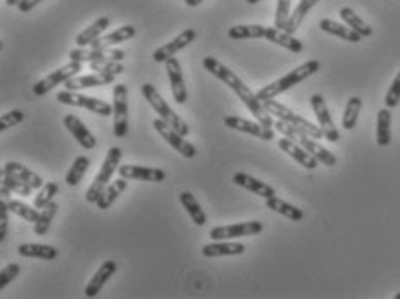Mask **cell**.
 I'll return each mask as SVG.
<instances>
[{"instance_id":"1","label":"cell","mask_w":400,"mask_h":299,"mask_svg":"<svg viewBox=\"0 0 400 299\" xmlns=\"http://www.w3.org/2000/svg\"><path fill=\"white\" fill-rule=\"evenodd\" d=\"M319 69H321V62L315 61V59H310V61L303 62L302 66H298V68H295L293 71H289L288 75H285L282 78L276 80V82L271 83V85H267V87L260 88V91L256 92V97H258L260 101L276 99L278 95H281L282 92L289 91V88H293L295 85L302 83L303 80H307V78H310L312 75H315Z\"/></svg>"},{"instance_id":"2","label":"cell","mask_w":400,"mask_h":299,"mask_svg":"<svg viewBox=\"0 0 400 299\" xmlns=\"http://www.w3.org/2000/svg\"><path fill=\"white\" fill-rule=\"evenodd\" d=\"M274 126H276V130L281 132L282 137H288V139H291V141L302 144L303 147L310 152V154L314 156V158L318 159L319 163H322L324 166H329V168H331V166L336 165V156L333 154L331 151H328L324 145L319 144L315 139H312L309 134H305L303 130H300V128H296V126L289 125V123L282 121V119L274 121Z\"/></svg>"},{"instance_id":"3","label":"cell","mask_w":400,"mask_h":299,"mask_svg":"<svg viewBox=\"0 0 400 299\" xmlns=\"http://www.w3.org/2000/svg\"><path fill=\"white\" fill-rule=\"evenodd\" d=\"M141 92H142V95H144L146 101L149 102V106L158 112V116L163 119V121H166L170 126H173L177 132H181L182 135L188 137L189 135L188 123H186L181 116L177 115V112L173 111L168 104H166V101L162 97V95H159V92L156 91L155 85H151V83H144V85L141 87Z\"/></svg>"},{"instance_id":"4","label":"cell","mask_w":400,"mask_h":299,"mask_svg":"<svg viewBox=\"0 0 400 299\" xmlns=\"http://www.w3.org/2000/svg\"><path fill=\"white\" fill-rule=\"evenodd\" d=\"M120 161H122V149L120 147L109 149L108 154H106L104 163H102L101 169H99V174L96 175L91 187L87 189V192H85L87 202H94V204L98 202L99 195H101L102 191L108 187V184L111 182L115 171L120 168Z\"/></svg>"},{"instance_id":"5","label":"cell","mask_w":400,"mask_h":299,"mask_svg":"<svg viewBox=\"0 0 400 299\" xmlns=\"http://www.w3.org/2000/svg\"><path fill=\"white\" fill-rule=\"evenodd\" d=\"M262 102H263V108L271 112L272 116H276L278 119H282V121L289 123V125L296 126V128L303 130L305 134H309L312 139H315V141H321V139L324 137L321 126H315L314 123H310L309 119H305L303 116L293 112L291 109L286 108V106L281 104V102L274 101V99H267V101H262Z\"/></svg>"},{"instance_id":"6","label":"cell","mask_w":400,"mask_h":299,"mask_svg":"<svg viewBox=\"0 0 400 299\" xmlns=\"http://www.w3.org/2000/svg\"><path fill=\"white\" fill-rule=\"evenodd\" d=\"M113 134L120 139L129 134V88L123 83L113 88Z\"/></svg>"},{"instance_id":"7","label":"cell","mask_w":400,"mask_h":299,"mask_svg":"<svg viewBox=\"0 0 400 299\" xmlns=\"http://www.w3.org/2000/svg\"><path fill=\"white\" fill-rule=\"evenodd\" d=\"M80 71H82V62L69 61L68 64L61 66L59 69H56V71L49 73L47 76H43L42 80H38V82L33 85V95H35V97H42V95L51 92L54 87H58L61 83H66L69 78L78 75Z\"/></svg>"},{"instance_id":"8","label":"cell","mask_w":400,"mask_h":299,"mask_svg":"<svg viewBox=\"0 0 400 299\" xmlns=\"http://www.w3.org/2000/svg\"><path fill=\"white\" fill-rule=\"evenodd\" d=\"M56 99H58V102H61V104H66V106H76V108H83V109H89L91 112H96V115L99 116H113V106L108 104V102L101 101V99H96V97H89V95H83V94H78V92L75 91H63L59 92L58 95H56Z\"/></svg>"},{"instance_id":"9","label":"cell","mask_w":400,"mask_h":299,"mask_svg":"<svg viewBox=\"0 0 400 299\" xmlns=\"http://www.w3.org/2000/svg\"><path fill=\"white\" fill-rule=\"evenodd\" d=\"M155 130L162 135L163 141H166V144L172 145L177 152L181 156H184L186 159H192L198 154V149L191 144V142L186 141V135H182L181 132H177L173 126H170L168 123L163 121L162 118H156L153 121Z\"/></svg>"},{"instance_id":"10","label":"cell","mask_w":400,"mask_h":299,"mask_svg":"<svg viewBox=\"0 0 400 299\" xmlns=\"http://www.w3.org/2000/svg\"><path fill=\"white\" fill-rule=\"evenodd\" d=\"M263 230V225L260 222H245V224L224 225V227H215L210 230V237L213 241H229V239L249 237L256 235Z\"/></svg>"},{"instance_id":"11","label":"cell","mask_w":400,"mask_h":299,"mask_svg":"<svg viewBox=\"0 0 400 299\" xmlns=\"http://www.w3.org/2000/svg\"><path fill=\"white\" fill-rule=\"evenodd\" d=\"M125 59V52L120 49L109 47H89V49H73L69 52V61L76 62H94V61H118Z\"/></svg>"},{"instance_id":"12","label":"cell","mask_w":400,"mask_h":299,"mask_svg":"<svg viewBox=\"0 0 400 299\" xmlns=\"http://www.w3.org/2000/svg\"><path fill=\"white\" fill-rule=\"evenodd\" d=\"M203 66H205L206 71H210L213 76H216V78H219L220 82H224L225 85H227V87L231 88V91L234 92L236 95H238L239 92H243L246 87H248V85H246V83L243 82V80L239 78V76L236 75L234 71H231V69H229L227 66L222 64V62H220L219 59L212 58V56H208V58L203 59Z\"/></svg>"},{"instance_id":"13","label":"cell","mask_w":400,"mask_h":299,"mask_svg":"<svg viewBox=\"0 0 400 299\" xmlns=\"http://www.w3.org/2000/svg\"><path fill=\"white\" fill-rule=\"evenodd\" d=\"M310 104H312V109H314L315 118H318V121H319V126L322 128L324 139H328L329 142H338L340 132L335 126V121H333L331 112H329L324 97H322L321 94H314L312 97H310Z\"/></svg>"},{"instance_id":"14","label":"cell","mask_w":400,"mask_h":299,"mask_svg":"<svg viewBox=\"0 0 400 299\" xmlns=\"http://www.w3.org/2000/svg\"><path fill=\"white\" fill-rule=\"evenodd\" d=\"M224 123H225V126H229V128H232V130L253 135V137L260 139V141L269 142V141H274V137H276L272 128H267V126H263L262 123L249 121V119L239 118V116H225Z\"/></svg>"},{"instance_id":"15","label":"cell","mask_w":400,"mask_h":299,"mask_svg":"<svg viewBox=\"0 0 400 299\" xmlns=\"http://www.w3.org/2000/svg\"><path fill=\"white\" fill-rule=\"evenodd\" d=\"M166 75H168L170 88H172L173 99H175L177 104H186L188 102V88H186L184 75H182V66L179 62V59L170 58L165 62Z\"/></svg>"},{"instance_id":"16","label":"cell","mask_w":400,"mask_h":299,"mask_svg":"<svg viewBox=\"0 0 400 299\" xmlns=\"http://www.w3.org/2000/svg\"><path fill=\"white\" fill-rule=\"evenodd\" d=\"M120 177L126 178V180H141V182H153V184H159L165 182L166 174L159 168H148V166L139 165H122L118 168Z\"/></svg>"},{"instance_id":"17","label":"cell","mask_w":400,"mask_h":299,"mask_svg":"<svg viewBox=\"0 0 400 299\" xmlns=\"http://www.w3.org/2000/svg\"><path fill=\"white\" fill-rule=\"evenodd\" d=\"M195 38H196V29H192V28L184 29V32H182L181 35H177L175 38L172 40V42L165 44L163 47L156 49V51L153 52V61H155V62H166L170 58H173V56H175L177 52H181L182 49L188 47V45L191 44V42Z\"/></svg>"},{"instance_id":"18","label":"cell","mask_w":400,"mask_h":299,"mask_svg":"<svg viewBox=\"0 0 400 299\" xmlns=\"http://www.w3.org/2000/svg\"><path fill=\"white\" fill-rule=\"evenodd\" d=\"M278 145L281 151H285L289 158H293L296 163H300L303 168L315 169L319 166L318 159L310 154V152L307 151L302 144H298V142L291 141V139H288V137H282L278 141Z\"/></svg>"},{"instance_id":"19","label":"cell","mask_w":400,"mask_h":299,"mask_svg":"<svg viewBox=\"0 0 400 299\" xmlns=\"http://www.w3.org/2000/svg\"><path fill=\"white\" fill-rule=\"evenodd\" d=\"M116 75H108V73H92V75H82L73 76L65 83V87L68 91H83V88H94V87H104V85H111L115 83Z\"/></svg>"},{"instance_id":"20","label":"cell","mask_w":400,"mask_h":299,"mask_svg":"<svg viewBox=\"0 0 400 299\" xmlns=\"http://www.w3.org/2000/svg\"><path fill=\"white\" fill-rule=\"evenodd\" d=\"M63 123H65V126L68 128L69 134H71L73 137L78 141V144L82 145L83 149L91 151V149L96 147L98 141H96V137L92 135V132L89 130L85 125H83V121L78 118V116L66 115L65 119H63Z\"/></svg>"},{"instance_id":"21","label":"cell","mask_w":400,"mask_h":299,"mask_svg":"<svg viewBox=\"0 0 400 299\" xmlns=\"http://www.w3.org/2000/svg\"><path fill=\"white\" fill-rule=\"evenodd\" d=\"M116 270H118V265H116V261L106 260L104 263H102L101 267L98 268V272L92 275V278L89 280V284L85 285V291H83V294H85L87 298H96V296L101 292V289L106 285V282H108L109 278H111L113 275L116 274Z\"/></svg>"},{"instance_id":"22","label":"cell","mask_w":400,"mask_h":299,"mask_svg":"<svg viewBox=\"0 0 400 299\" xmlns=\"http://www.w3.org/2000/svg\"><path fill=\"white\" fill-rule=\"evenodd\" d=\"M232 182H234L236 185H239V187L246 189V191L253 192V194L260 195V198H263V199L274 198L276 195V189L272 187V185L265 184V182L258 180V178L252 177V175H248V174H243V171L234 174Z\"/></svg>"},{"instance_id":"23","label":"cell","mask_w":400,"mask_h":299,"mask_svg":"<svg viewBox=\"0 0 400 299\" xmlns=\"http://www.w3.org/2000/svg\"><path fill=\"white\" fill-rule=\"evenodd\" d=\"M2 174H8V175H12V177L19 178V180L26 182L28 185H32L33 189H42L43 185V180L42 177H40L38 174H35L33 169L26 168L25 165H21V163H16V161H9L5 163L4 166H2Z\"/></svg>"},{"instance_id":"24","label":"cell","mask_w":400,"mask_h":299,"mask_svg":"<svg viewBox=\"0 0 400 299\" xmlns=\"http://www.w3.org/2000/svg\"><path fill=\"white\" fill-rule=\"evenodd\" d=\"M265 40H271L272 44L279 45V47L286 49L289 52H295V54H300L303 51V44L298 38H295L293 35L286 33L285 29H279L276 26H267L265 32Z\"/></svg>"},{"instance_id":"25","label":"cell","mask_w":400,"mask_h":299,"mask_svg":"<svg viewBox=\"0 0 400 299\" xmlns=\"http://www.w3.org/2000/svg\"><path fill=\"white\" fill-rule=\"evenodd\" d=\"M246 251L245 244L241 242H212L203 246V256L205 258H220V256H239Z\"/></svg>"},{"instance_id":"26","label":"cell","mask_w":400,"mask_h":299,"mask_svg":"<svg viewBox=\"0 0 400 299\" xmlns=\"http://www.w3.org/2000/svg\"><path fill=\"white\" fill-rule=\"evenodd\" d=\"M135 33H137V29H135V26L132 25H125L122 26V28L115 29V32L108 33V35L104 36H99L98 40H94L89 47H111V45H116V44H122V42H126V40L133 38L135 36Z\"/></svg>"},{"instance_id":"27","label":"cell","mask_w":400,"mask_h":299,"mask_svg":"<svg viewBox=\"0 0 400 299\" xmlns=\"http://www.w3.org/2000/svg\"><path fill=\"white\" fill-rule=\"evenodd\" d=\"M319 28H321L322 32L329 33V35H335L338 36V38L346 40L350 44H359L362 40V36L359 35L355 29L350 28L348 25H340V23L333 21V19H322V21L319 23Z\"/></svg>"},{"instance_id":"28","label":"cell","mask_w":400,"mask_h":299,"mask_svg":"<svg viewBox=\"0 0 400 299\" xmlns=\"http://www.w3.org/2000/svg\"><path fill=\"white\" fill-rule=\"evenodd\" d=\"M109 23H111V19H109L108 16H102V18L96 19L89 28H85L78 36H76L75 44L78 45V47H87V45H91L94 40H98L99 36H102L104 29H108Z\"/></svg>"},{"instance_id":"29","label":"cell","mask_w":400,"mask_h":299,"mask_svg":"<svg viewBox=\"0 0 400 299\" xmlns=\"http://www.w3.org/2000/svg\"><path fill=\"white\" fill-rule=\"evenodd\" d=\"M392 109L385 108L378 111V121H376V144L379 147H386L392 142Z\"/></svg>"},{"instance_id":"30","label":"cell","mask_w":400,"mask_h":299,"mask_svg":"<svg viewBox=\"0 0 400 299\" xmlns=\"http://www.w3.org/2000/svg\"><path fill=\"white\" fill-rule=\"evenodd\" d=\"M18 254L25 258H40V260L52 261L59 256V251L54 246L47 244H21L18 246Z\"/></svg>"},{"instance_id":"31","label":"cell","mask_w":400,"mask_h":299,"mask_svg":"<svg viewBox=\"0 0 400 299\" xmlns=\"http://www.w3.org/2000/svg\"><path fill=\"white\" fill-rule=\"evenodd\" d=\"M265 206H267V209H271V211H274V213H279V215H282V217H286L288 220H291V222L303 220L302 209L296 208V206H293V204H289V202L282 201V199H279L278 195L265 199Z\"/></svg>"},{"instance_id":"32","label":"cell","mask_w":400,"mask_h":299,"mask_svg":"<svg viewBox=\"0 0 400 299\" xmlns=\"http://www.w3.org/2000/svg\"><path fill=\"white\" fill-rule=\"evenodd\" d=\"M126 185H129V180L123 177H120L118 180H115V182H109L108 187L102 191V194L99 195L98 202H96V204H98V208L99 209L111 208L113 202H115L116 199H118V195L122 194L123 191H125Z\"/></svg>"},{"instance_id":"33","label":"cell","mask_w":400,"mask_h":299,"mask_svg":"<svg viewBox=\"0 0 400 299\" xmlns=\"http://www.w3.org/2000/svg\"><path fill=\"white\" fill-rule=\"evenodd\" d=\"M179 201H181V204L184 206V209L188 211V215L191 217V220L195 222L198 227H203V225L206 224V215L205 211H203V208L199 206L198 199L195 198V195L191 194V192L184 191L179 194Z\"/></svg>"},{"instance_id":"34","label":"cell","mask_w":400,"mask_h":299,"mask_svg":"<svg viewBox=\"0 0 400 299\" xmlns=\"http://www.w3.org/2000/svg\"><path fill=\"white\" fill-rule=\"evenodd\" d=\"M319 2H321V0H300V4L296 5V9L293 11V14L289 16L288 23H286L285 32L289 33V35H293V33L300 28V25H302V21L305 19V16L309 14L310 9L315 8Z\"/></svg>"},{"instance_id":"35","label":"cell","mask_w":400,"mask_h":299,"mask_svg":"<svg viewBox=\"0 0 400 299\" xmlns=\"http://www.w3.org/2000/svg\"><path fill=\"white\" fill-rule=\"evenodd\" d=\"M267 26L262 25H236L229 28L227 35L232 40H252V38H265Z\"/></svg>"},{"instance_id":"36","label":"cell","mask_w":400,"mask_h":299,"mask_svg":"<svg viewBox=\"0 0 400 299\" xmlns=\"http://www.w3.org/2000/svg\"><path fill=\"white\" fill-rule=\"evenodd\" d=\"M340 16H342L343 21L346 23V25L350 26L352 29H355V32L359 33V35L362 36V38H366V36H371L373 35V28L368 25V23L364 21V19L361 18V16L355 14V11L350 8H343L342 11H340Z\"/></svg>"},{"instance_id":"37","label":"cell","mask_w":400,"mask_h":299,"mask_svg":"<svg viewBox=\"0 0 400 299\" xmlns=\"http://www.w3.org/2000/svg\"><path fill=\"white\" fill-rule=\"evenodd\" d=\"M59 209V204L58 202L52 201L51 204H47L43 209H40V217L38 220L33 224V232H35L36 235H45L49 232V228H51L52 225V220H54L56 213H58Z\"/></svg>"},{"instance_id":"38","label":"cell","mask_w":400,"mask_h":299,"mask_svg":"<svg viewBox=\"0 0 400 299\" xmlns=\"http://www.w3.org/2000/svg\"><path fill=\"white\" fill-rule=\"evenodd\" d=\"M361 109H362L361 97L353 95V97L348 99V102H346V106H345V112H343V118H342V125L345 130H353V128H355Z\"/></svg>"},{"instance_id":"39","label":"cell","mask_w":400,"mask_h":299,"mask_svg":"<svg viewBox=\"0 0 400 299\" xmlns=\"http://www.w3.org/2000/svg\"><path fill=\"white\" fill-rule=\"evenodd\" d=\"M91 166V161L87 156H78L75 159V163L71 165V168L68 169V174H66V184L69 187H76L80 184V180L83 178V175L87 174V169Z\"/></svg>"},{"instance_id":"40","label":"cell","mask_w":400,"mask_h":299,"mask_svg":"<svg viewBox=\"0 0 400 299\" xmlns=\"http://www.w3.org/2000/svg\"><path fill=\"white\" fill-rule=\"evenodd\" d=\"M8 204H9V209H11V213L18 215V217L23 218V220L30 222V224H35V222L38 220L40 209L25 204V202H21V201H8Z\"/></svg>"},{"instance_id":"41","label":"cell","mask_w":400,"mask_h":299,"mask_svg":"<svg viewBox=\"0 0 400 299\" xmlns=\"http://www.w3.org/2000/svg\"><path fill=\"white\" fill-rule=\"evenodd\" d=\"M58 194H59V185L56 184V182H47V184L40 189L38 195L35 198V204L33 206H35L36 209H43L47 204H51L52 199H54Z\"/></svg>"},{"instance_id":"42","label":"cell","mask_w":400,"mask_h":299,"mask_svg":"<svg viewBox=\"0 0 400 299\" xmlns=\"http://www.w3.org/2000/svg\"><path fill=\"white\" fill-rule=\"evenodd\" d=\"M2 184L8 185L14 194L23 195V198H28V195H32V192L35 191L32 185H28L26 182L19 180V178L12 177V175H8V174H2Z\"/></svg>"},{"instance_id":"43","label":"cell","mask_w":400,"mask_h":299,"mask_svg":"<svg viewBox=\"0 0 400 299\" xmlns=\"http://www.w3.org/2000/svg\"><path fill=\"white\" fill-rule=\"evenodd\" d=\"M92 71L96 73H108V75H122L123 66L118 61H94L89 62Z\"/></svg>"},{"instance_id":"44","label":"cell","mask_w":400,"mask_h":299,"mask_svg":"<svg viewBox=\"0 0 400 299\" xmlns=\"http://www.w3.org/2000/svg\"><path fill=\"white\" fill-rule=\"evenodd\" d=\"M400 104V71L393 78L392 85H390L388 92L385 95V106L388 109H395Z\"/></svg>"},{"instance_id":"45","label":"cell","mask_w":400,"mask_h":299,"mask_svg":"<svg viewBox=\"0 0 400 299\" xmlns=\"http://www.w3.org/2000/svg\"><path fill=\"white\" fill-rule=\"evenodd\" d=\"M289 8H291V0H278V11H276L274 26L279 29L286 28V23L289 19Z\"/></svg>"},{"instance_id":"46","label":"cell","mask_w":400,"mask_h":299,"mask_svg":"<svg viewBox=\"0 0 400 299\" xmlns=\"http://www.w3.org/2000/svg\"><path fill=\"white\" fill-rule=\"evenodd\" d=\"M23 119H25V112H23L21 109H12V111L5 112V115H2V118H0V130L2 132L9 130L12 126L19 125Z\"/></svg>"},{"instance_id":"47","label":"cell","mask_w":400,"mask_h":299,"mask_svg":"<svg viewBox=\"0 0 400 299\" xmlns=\"http://www.w3.org/2000/svg\"><path fill=\"white\" fill-rule=\"evenodd\" d=\"M19 272H21V267H19L18 263L5 265V267L2 268V272H0V291H4L5 285H9L16 277H18Z\"/></svg>"},{"instance_id":"48","label":"cell","mask_w":400,"mask_h":299,"mask_svg":"<svg viewBox=\"0 0 400 299\" xmlns=\"http://www.w3.org/2000/svg\"><path fill=\"white\" fill-rule=\"evenodd\" d=\"M9 204L5 199L0 201V241L4 242L8 239V225H9Z\"/></svg>"},{"instance_id":"49","label":"cell","mask_w":400,"mask_h":299,"mask_svg":"<svg viewBox=\"0 0 400 299\" xmlns=\"http://www.w3.org/2000/svg\"><path fill=\"white\" fill-rule=\"evenodd\" d=\"M40 2H43V0H21V2H19V4H18L19 12H28V11H32V9L36 8V5H38Z\"/></svg>"},{"instance_id":"50","label":"cell","mask_w":400,"mask_h":299,"mask_svg":"<svg viewBox=\"0 0 400 299\" xmlns=\"http://www.w3.org/2000/svg\"><path fill=\"white\" fill-rule=\"evenodd\" d=\"M184 2L188 8H198V5L201 4V2H205V0H184Z\"/></svg>"},{"instance_id":"51","label":"cell","mask_w":400,"mask_h":299,"mask_svg":"<svg viewBox=\"0 0 400 299\" xmlns=\"http://www.w3.org/2000/svg\"><path fill=\"white\" fill-rule=\"evenodd\" d=\"M19 2H21V0H5V4L11 5V8H12V5H18Z\"/></svg>"},{"instance_id":"52","label":"cell","mask_w":400,"mask_h":299,"mask_svg":"<svg viewBox=\"0 0 400 299\" xmlns=\"http://www.w3.org/2000/svg\"><path fill=\"white\" fill-rule=\"evenodd\" d=\"M246 2H248V4H258V2H262V0H246Z\"/></svg>"},{"instance_id":"53","label":"cell","mask_w":400,"mask_h":299,"mask_svg":"<svg viewBox=\"0 0 400 299\" xmlns=\"http://www.w3.org/2000/svg\"><path fill=\"white\" fill-rule=\"evenodd\" d=\"M395 299H400V292H399V294H395Z\"/></svg>"}]
</instances>
